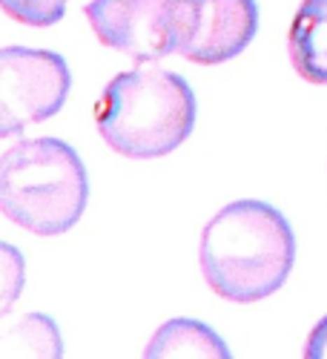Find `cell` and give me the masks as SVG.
Here are the masks:
<instances>
[{"instance_id":"obj_1","label":"cell","mask_w":327,"mask_h":359,"mask_svg":"<svg viewBox=\"0 0 327 359\" xmlns=\"http://www.w3.org/2000/svg\"><path fill=\"white\" fill-rule=\"evenodd\" d=\"M201 273L221 299L250 305L273 296L295 259L290 222L273 204L232 201L201 233Z\"/></svg>"},{"instance_id":"obj_9","label":"cell","mask_w":327,"mask_h":359,"mask_svg":"<svg viewBox=\"0 0 327 359\" xmlns=\"http://www.w3.org/2000/svg\"><path fill=\"white\" fill-rule=\"evenodd\" d=\"M61 334L49 316L29 313L0 339V359H57Z\"/></svg>"},{"instance_id":"obj_3","label":"cell","mask_w":327,"mask_h":359,"mask_svg":"<svg viewBox=\"0 0 327 359\" xmlns=\"http://www.w3.org/2000/svg\"><path fill=\"white\" fill-rule=\"evenodd\" d=\"M86 198V167L61 138L20 141L0 161V210L35 236H61L75 227Z\"/></svg>"},{"instance_id":"obj_8","label":"cell","mask_w":327,"mask_h":359,"mask_svg":"<svg viewBox=\"0 0 327 359\" xmlns=\"http://www.w3.org/2000/svg\"><path fill=\"white\" fill-rule=\"evenodd\" d=\"M146 359H161V356H218L227 359L230 348L221 342V337L195 319H169L161 325L153 342L144 351Z\"/></svg>"},{"instance_id":"obj_5","label":"cell","mask_w":327,"mask_h":359,"mask_svg":"<svg viewBox=\"0 0 327 359\" xmlns=\"http://www.w3.org/2000/svg\"><path fill=\"white\" fill-rule=\"evenodd\" d=\"M72 86L61 55L29 46L0 52V135L12 138L26 127L57 115Z\"/></svg>"},{"instance_id":"obj_6","label":"cell","mask_w":327,"mask_h":359,"mask_svg":"<svg viewBox=\"0 0 327 359\" xmlns=\"http://www.w3.org/2000/svg\"><path fill=\"white\" fill-rule=\"evenodd\" d=\"M258 29L256 0H187V29L178 55L216 67L242 55Z\"/></svg>"},{"instance_id":"obj_10","label":"cell","mask_w":327,"mask_h":359,"mask_svg":"<svg viewBox=\"0 0 327 359\" xmlns=\"http://www.w3.org/2000/svg\"><path fill=\"white\" fill-rule=\"evenodd\" d=\"M9 18L26 26H52L64 18L69 0H0Z\"/></svg>"},{"instance_id":"obj_2","label":"cell","mask_w":327,"mask_h":359,"mask_svg":"<svg viewBox=\"0 0 327 359\" xmlns=\"http://www.w3.org/2000/svg\"><path fill=\"white\" fill-rule=\"evenodd\" d=\"M95 124L115 153L161 158L190 138L195 95L181 75L144 64L106 83L95 104Z\"/></svg>"},{"instance_id":"obj_4","label":"cell","mask_w":327,"mask_h":359,"mask_svg":"<svg viewBox=\"0 0 327 359\" xmlns=\"http://www.w3.org/2000/svg\"><path fill=\"white\" fill-rule=\"evenodd\" d=\"M83 15L104 46L153 64L181 49L187 0H92Z\"/></svg>"},{"instance_id":"obj_11","label":"cell","mask_w":327,"mask_h":359,"mask_svg":"<svg viewBox=\"0 0 327 359\" xmlns=\"http://www.w3.org/2000/svg\"><path fill=\"white\" fill-rule=\"evenodd\" d=\"M305 356L307 359H321L327 356V316L313 327V334L307 339V348H305Z\"/></svg>"},{"instance_id":"obj_7","label":"cell","mask_w":327,"mask_h":359,"mask_svg":"<svg viewBox=\"0 0 327 359\" xmlns=\"http://www.w3.org/2000/svg\"><path fill=\"white\" fill-rule=\"evenodd\" d=\"M290 61L307 83L327 86V0H305L290 26Z\"/></svg>"}]
</instances>
